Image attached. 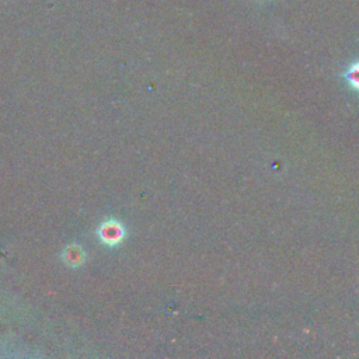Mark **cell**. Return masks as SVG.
<instances>
[{"mask_svg":"<svg viewBox=\"0 0 359 359\" xmlns=\"http://www.w3.org/2000/svg\"><path fill=\"white\" fill-rule=\"evenodd\" d=\"M345 79H346V81L351 84L352 88H355L356 91H359V60L355 62V63H352V65L348 67V70H346V73H345Z\"/></svg>","mask_w":359,"mask_h":359,"instance_id":"cell-1","label":"cell"}]
</instances>
